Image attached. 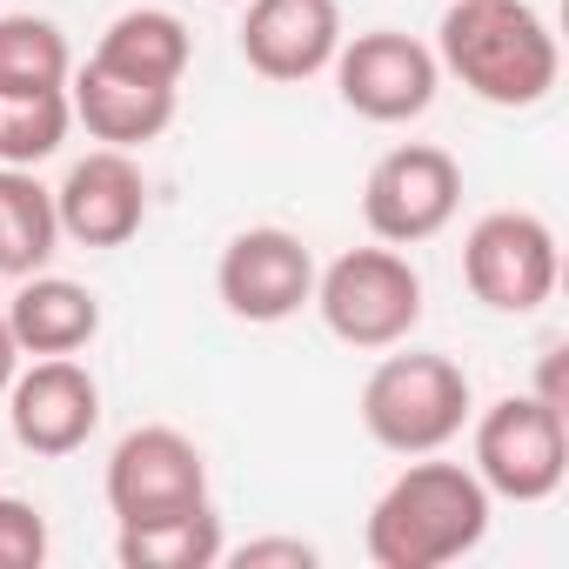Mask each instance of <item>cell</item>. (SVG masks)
I'll return each instance as SVG.
<instances>
[{"label": "cell", "mask_w": 569, "mask_h": 569, "mask_svg": "<svg viewBox=\"0 0 569 569\" xmlns=\"http://www.w3.org/2000/svg\"><path fill=\"white\" fill-rule=\"evenodd\" d=\"M436 68L456 74L482 108H542L556 94L562 54L529 0H449L436 28Z\"/></svg>", "instance_id": "obj_2"}, {"label": "cell", "mask_w": 569, "mask_h": 569, "mask_svg": "<svg viewBox=\"0 0 569 569\" xmlns=\"http://www.w3.org/2000/svg\"><path fill=\"white\" fill-rule=\"evenodd\" d=\"M48 562V516L28 496H0V569H41Z\"/></svg>", "instance_id": "obj_21"}, {"label": "cell", "mask_w": 569, "mask_h": 569, "mask_svg": "<svg viewBox=\"0 0 569 569\" xmlns=\"http://www.w3.org/2000/svg\"><path fill=\"white\" fill-rule=\"evenodd\" d=\"M462 208V168L449 148L436 141H402L389 148L369 181H362V221L376 241L389 248H416V241H436Z\"/></svg>", "instance_id": "obj_8"}, {"label": "cell", "mask_w": 569, "mask_h": 569, "mask_svg": "<svg viewBox=\"0 0 569 569\" xmlns=\"http://www.w3.org/2000/svg\"><path fill=\"white\" fill-rule=\"evenodd\" d=\"M214 296L234 322L274 329V322H296L316 302V254L296 228H241L221 261H214Z\"/></svg>", "instance_id": "obj_9"}, {"label": "cell", "mask_w": 569, "mask_h": 569, "mask_svg": "<svg viewBox=\"0 0 569 569\" xmlns=\"http://www.w3.org/2000/svg\"><path fill=\"white\" fill-rule=\"evenodd\" d=\"M68 108H74V128H88L101 148H148L174 128V108H181V88H154V81H128L101 61L74 68L68 74Z\"/></svg>", "instance_id": "obj_14"}, {"label": "cell", "mask_w": 569, "mask_h": 569, "mask_svg": "<svg viewBox=\"0 0 569 569\" xmlns=\"http://www.w3.org/2000/svg\"><path fill=\"white\" fill-rule=\"evenodd\" d=\"M221 562H234V569H316L322 549L302 536H254L241 549H221Z\"/></svg>", "instance_id": "obj_22"}, {"label": "cell", "mask_w": 569, "mask_h": 569, "mask_svg": "<svg viewBox=\"0 0 569 569\" xmlns=\"http://www.w3.org/2000/svg\"><path fill=\"white\" fill-rule=\"evenodd\" d=\"M322 329L349 349H402L422 322V274L402 248H349L329 268H316V302Z\"/></svg>", "instance_id": "obj_4"}, {"label": "cell", "mask_w": 569, "mask_h": 569, "mask_svg": "<svg viewBox=\"0 0 569 569\" xmlns=\"http://www.w3.org/2000/svg\"><path fill=\"white\" fill-rule=\"evenodd\" d=\"M74 48L48 14H0V94H48L68 88Z\"/></svg>", "instance_id": "obj_19"}, {"label": "cell", "mask_w": 569, "mask_h": 569, "mask_svg": "<svg viewBox=\"0 0 569 569\" xmlns=\"http://www.w3.org/2000/svg\"><path fill=\"white\" fill-rule=\"evenodd\" d=\"M241 61L261 74V81H316L329 74L336 48L349 41L342 34V8L336 0H241Z\"/></svg>", "instance_id": "obj_12"}, {"label": "cell", "mask_w": 569, "mask_h": 569, "mask_svg": "<svg viewBox=\"0 0 569 569\" xmlns=\"http://www.w3.org/2000/svg\"><path fill=\"white\" fill-rule=\"evenodd\" d=\"M329 74H336L342 108L362 114V121H376V128L422 121L436 108V88H442L436 48H422L402 28H369V34L342 41L336 61H329Z\"/></svg>", "instance_id": "obj_7"}, {"label": "cell", "mask_w": 569, "mask_h": 569, "mask_svg": "<svg viewBox=\"0 0 569 569\" xmlns=\"http://www.w3.org/2000/svg\"><path fill=\"white\" fill-rule=\"evenodd\" d=\"M88 61H101V68H114V74H128V81L181 88V74H188V61H194V34H188V21L168 14V8H128V14H114V21L101 28V41H94Z\"/></svg>", "instance_id": "obj_16"}, {"label": "cell", "mask_w": 569, "mask_h": 569, "mask_svg": "<svg viewBox=\"0 0 569 569\" xmlns=\"http://www.w3.org/2000/svg\"><path fill=\"white\" fill-rule=\"evenodd\" d=\"M476 482L496 502H549L569 476V416L542 396H502L476 416Z\"/></svg>", "instance_id": "obj_5"}, {"label": "cell", "mask_w": 569, "mask_h": 569, "mask_svg": "<svg viewBox=\"0 0 569 569\" xmlns=\"http://www.w3.org/2000/svg\"><path fill=\"white\" fill-rule=\"evenodd\" d=\"M221 8H241V0H221Z\"/></svg>", "instance_id": "obj_25"}, {"label": "cell", "mask_w": 569, "mask_h": 569, "mask_svg": "<svg viewBox=\"0 0 569 569\" xmlns=\"http://www.w3.org/2000/svg\"><path fill=\"white\" fill-rule=\"evenodd\" d=\"M221 549H228V536H221L214 502L168 509V516H148V522H121V536H114L121 569H214Z\"/></svg>", "instance_id": "obj_17"}, {"label": "cell", "mask_w": 569, "mask_h": 569, "mask_svg": "<svg viewBox=\"0 0 569 569\" xmlns=\"http://www.w3.org/2000/svg\"><path fill=\"white\" fill-rule=\"evenodd\" d=\"M61 248V214H54V188L34 181V168H8L0 161V281L41 274Z\"/></svg>", "instance_id": "obj_18"}, {"label": "cell", "mask_w": 569, "mask_h": 569, "mask_svg": "<svg viewBox=\"0 0 569 569\" xmlns=\"http://www.w3.org/2000/svg\"><path fill=\"white\" fill-rule=\"evenodd\" d=\"M529 396H542L549 409H562V416H569V389H562V342L542 356V369H536V389H529Z\"/></svg>", "instance_id": "obj_23"}, {"label": "cell", "mask_w": 569, "mask_h": 569, "mask_svg": "<svg viewBox=\"0 0 569 569\" xmlns=\"http://www.w3.org/2000/svg\"><path fill=\"white\" fill-rule=\"evenodd\" d=\"M469 416H476V389L462 362L436 349L382 356L362 382V429L389 456H442L469 429Z\"/></svg>", "instance_id": "obj_3"}, {"label": "cell", "mask_w": 569, "mask_h": 569, "mask_svg": "<svg viewBox=\"0 0 569 569\" xmlns=\"http://www.w3.org/2000/svg\"><path fill=\"white\" fill-rule=\"evenodd\" d=\"M68 128H74L68 88H48V94H0V161H8V168H41L48 154H61Z\"/></svg>", "instance_id": "obj_20"}, {"label": "cell", "mask_w": 569, "mask_h": 569, "mask_svg": "<svg viewBox=\"0 0 569 569\" xmlns=\"http://www.w3.org/2000/svg\"><path fill=\"white\" fill-rule=\"evenodd\" d=\"M14 369H21V349H14V336H8V316H0V396H8Z\"/></svg>", "instance_id": "obj_24"}, {"label": "cell", "mask_w": 569, "mask_h": 569, "mask_svg": "<svg viewBox=\"0 0 569 569\" xmlns=\"http://www.w3.org/2000/svg\"><path fill=\"white\" fill-rule=\"evenodd\" d=\"M489 509H496V496L476 482L469 462L409 456V469L376 496L362 549L376 569H442V562H462L469 549H482Z\"/></svg>", "instance_id": "obj_1"}, {"label": "cell", "mask_w": 569, "mask_h": 569, "mask_svg": "<svg viewBox=\"0 0 569 569\" xmlns=\"http://www.w3.org/2000/svg\"><path fill=\"white\" fill-rule=\"evenodd\" d=\"M54 214L61 234L81 248H128L148 221V174L128 148H94L81 154L61 188H54Z\"/></svg>", "instance_id": "obj_13"}, {"label": "cell", "mask_w": 569, "mask_h": 569, "mask_svg": "<svg viewBox=\"0 0 569 569\" xmlns=\"http://www.w3.org/2000/svg\"><path fill=\"white\" fill-rule=\"evenodd\" d=\"M0 316H8V336L21 356H81L101 336V302L94 289L68 274H21L14 296H0Z\"/></svg>", "instance_id": "obj_15"}, {"label": "cell", "mask_w": 569, "mask_h": 569, "mask_svg": "<svg viewBox=\"0 0 569 569\" xmlns=\"http://www.w3.org/2000/svg\"><path fill=\"white\" fill-rule=\"evenodd\" d=\"M8 429L28 456H74L101 429V382L74 356H34L8 382Z\"/></svg>", "instance_id": "obj_11"}, {"label": "cell", "mask_w": 569, "mask_h": 569, "mask_svg": "<svg viewBox=\"0 0 569 569\" xmlns=\"http://www.w3.org/2000/svg\"><path fill=\"white\" fill-rule=\"evenodd\" d=\"M101 489H108L114 522H148V516H168V509H194V502H208V456L194 449V436H181L168 422H141L114 442Z\"/></svg>", "instance_id": "obj_10"}, {"label": "cell", "mask_w": 569, "mask_h": 569, "mask_svg": "<svg viewBox=\"0 0 569 569\" xmlns=\"http://www.w3.org/2000/svg\"><path fill=\"white\" fill-rule=\"evenodd\" d=\"M556 228L529 208H496L462 234V281L469 296L496 316H536L556 296Z\"/></svg>", "instance_id": "obj_6"}]
</instances>
